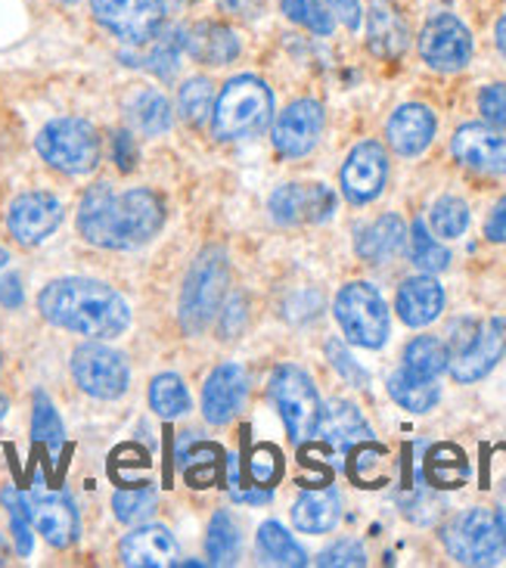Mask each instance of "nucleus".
<instances>
[{
    "label": "nucleus",
    "instance_id": "nucleus-20",
    "mask_svg": "<svg viewBox=\"0 0 506 568\" xmlns=\"http://www.w3.org/2000/svg\"><path fill=\"white\" fill-rule=\"evenodd\" d=\"M124 566L165 568L178 566V540L162 525H140L119 547Z\"/></svg>",
    "mask_w": 506,
    "mask_h": 568
},
{
    "label": "nucleus",
    "instance_id": "nucleus-54",
    "mask_svg": "<svg viewBox=\"0 0 506 568\" xmlns=\"http://www.w3.org/2000/svg\"><path fill=\"white\" fill-rule=\"evenodd\" d=\"M7 410H10V400H7V398H3V395H0V419L7 416Z\"/></svg>",
    "mask_w": 506,
    "mask_h": 568
},
{
    "label": "nucleus",
    "instance_id": "nucleus-21",
    "mask_svg": "<svg viewBox=\"0 0 506 568\" xmlns=\"http://www.w3.org/2000/svg\"><path fill=\"white\" fill-rule=\"evenodd\" d=\"M411 44V29L395 0H370L367 47L383 60H398Z\"/></svg>",
    "mask_w": 506,
    "mask_h": 568
},
{
    "label": "nucleus",
    "instance_id": "nucleus-35",
    "mask_svg": "<svg viewBox=\"0 0 506 568\" xmlns=\"http://www.w3.org/2000/svg\"><path fill=\"white\" fill-rule=\"evenodd\" d=\"M447 361H451V354H447L445 342L435 336H419L404 348V369L426 376V379H438L447 369Z\"/></svg>",
    "mask_w": 506,
    "mask_h": 568
},
{
    "label": "nucleus",
    "instance_id": "nucleus-32",
    "mask_svg": "<svg viewBox=\"0 0 506 568\" xmlns=\"http://www.w3.org/2000/svg\"><path fill=\"white\" fill-rule=\"evenodd\" d=\"M205 550H209L212 566H236L240 562L243 538H240V525L233 523L231 513H215V519L209 523Z\"/></svg>",
    "mask_w": 506,
    "mask_h": 568
},
{
    "label": "nucleus",
    "instance_id": "nucleus-51",
    "mask_svg": "<svg viewBox=\"0 0 506 568\" xmlns=\"http://www.w3.org/2000/svg\"><path fill=\"white\" fill-rule=\"evenodd\" d=\"M0 305L3 307H19L22 305V286H19V277H0Z\"/></svg>",
    "mask_w": 506,
    "mask_h": 568
},
{
    "label": "nucleus",
    "instance_id": "nucleus-38",
    "mask_svg": "<svg viewBox=\"0 0 506 568\" xmlns=\"http://www.w3.org/2000/svg\"><path fill=\"white\" fill-rule=\"evenodd\" d=\"M411 258L419 271L426 274H438L451 264V252H447L435 236L429 233V227L423 221H414V231H411Z\"/></svg>",
    "mask_w": 506,
    "mask_h": 568
},
{
    "label": "nucleus",
    "instance_id": "nucleus-25",
    "mask_svg": "<svg viewBox=\"0 0 506 568\" xmlns=\"http://www.w3.org/2000/svg\"><path fill=\"white\" fill-rule=\"evenodd\" d=\"M445 307V290L438 286V280L432 277H411L398 290V317L407 326H426Z\"/></svg>",
    "mask_w": 506,
    "mask_h": 568
},
{
    "label": "nucleus",
    "instance_id": "nucleus-16",
    "mask_svg": "<svg viewBox=\"0 0 506 568\" xmlns=\"http://www.w3.org/2000/svg\"><path fill=\"white\" fill-rule=\"evenodd\" d=\"M62 224V202L50 193H22L7 212V227L22 246H38Z\"/></svg>",
    "mask_w": 506,
    "mask_h": 568
},
{
    "label": "nucleus",
    "instance_id": "nucleus-2",
    "mask_svg": "<svg viewBox=\"0 0 506 568\" xmlns=\"http://www.w3.org/2000/svg\"><path fill=\"white\" fill-rule=\"evenodd\" d=\"M38 311L60 329L91 338L122 336L131 323V307L119 292L88 277H62L47 283L38 295Z\"/></svg>",
    "mask_w": 506,
    "mask_h": 568
},
{
    "label": "nucleus",
    "instance_id": "nucleus-39",
    "mask_svg": "<svg viewBox=\"0 0 506 568\" xmlns=\"http://www.w3.org/2000/svg\"><path fill=\"white\" fill-rule=\"evenodd\" d=\"M155 504H159V497H155V491L146 481L140 488H122V491H115V497H112L115 519L124 525H138L143 519H150L155 513Z\"/></svg>",
    "mask_w": 506,
    "mask_h": 568
},
{
    "label": "nucleus",
    "instance_id": "nucleus-57",
    "mask_svg": "<svg viewBox=\"0 0 506 568\" xmlns=\"http://www.w3.org/2000/svg\"><path fill=\"white\" fill-rule=\"evenodd\" d=\"M60 3H78V0H60Z\"/></svg>",
    "mask_w": 506,
    "mask_h": 568
},
{
    "label": "nucleus",
    "instance_id": "nucleus-46",
    "mask_svg": "<svg viewBox=\"0 0 506 568\" xmlns=\"http://www.w3.org/2000/svg\"><path fill=\"white\" fill-rule=\"evenodd\" d=\"M478 109L494 128L506 131V84H488L485 91L478 93Z\"/></svg>",
    "mask_w": 506,
    "mask_h": 568
},
{
    "label": "nucleus",
    "instance_id": "nucleus-29",
    "mask_svg": "<svg viewBox=\"0 0 506 568\" xmlns=\"http://www.w3.org/2000/svg\"><path fill=\"white\" fill-rule=\"evenodd\" d=\"M221 447L217 445H193L190 450L181 447L178 450V460H181V469H184V478L193 485V488H212L224 476V460H221Z\"/></svg>",
    "mask_w": 506,
    "mask_h": 568
},
{
    "label": "nucleus",
    "instance_id": "nucleus-53",
    "mask_svg": "<svg viewBox=\"0 0 506 568\" xmlns=\"http://www.w3.org/2000/svg\"><path fill=\"white\" fill-rule=\"evenodd\" d=\"M494 44L500 50V57L506 60V16L497 22V29H494Z\"/></svg>",
    "mask_w": 506,
    "mask_h": 568
},
{
    "label": "nucleus",
    "instance_id": "nucleus-41",
    "mask_svg": "<svg viewBox=\"0 0 506 568\" xmlns=\"http://www.w3.org/2000/svg\"><path fill=\"white\" fill-rule=\"evenodd\" d=\"M429 224L432 231L438 233L442 240H457L469 227V209L457 196H442V200L432 205Z\"/></svg>",
    "mask_w": 506,
    "mask_h": 568
},
{
    "label": "nucleus",
    "instance_id": "nucleus-37",
    "mask_svg": "<svg viewBox=\"0 0 506 568\" xmlns=\"http://www.w3.org/2000/svg\"><path fill=\"white\" fill-rule=\"evenodd\" d=\"M31 438L38 445H44L50 454H57L65 438L62 419L53 407V400L47 398L44 392H34V410H31Z\"/></svg>",
    "mask_w": 506,
    "mask_h": 568
},
{
    "label": "nucleus",
    "instance_id": "nucleus-17",
    "mask_svg": "<svg viewBox=\"0 0 506 568\" xmlns=\"http://www.w3.org/2000/svg\"><path fill=\"white\" fill-rule=\"evenodd\" d=\"M31 528L53 547H69L78 538V513L62 494H22Z\"/></svg>",
    "mask_w": 506,
    "mask_h": 568
},
{
    "label": "nucleus",
    "instance_id": "nucleus-40",
    "mask_svg": "<svg viewBox=\"0 0 506 568\" xmlns=\"http://www.w3.org/2000/svg\"><path fill=\"white\" fill-rule=\"evenodd\" d=\"M212 106H215V88H212L209 78H190V81H184V88L178 93V109H181L184 122L202 124L212 115Z\"/></svg>",
    "mask_w": 506,
    "mask_h": 568
},
{
    "label": "nucleus",
    "instance_id": "nucleus-43",
    "mask_svg": "<svg viewBox=\"0 0 506 568\" xmlns=\"http://www.w3.org/2000/svg\"><path fill=\"white\" fill-rule=\"evenodd\" d=\"M249 481L255 488H274L280 476H283V457L274 445H259L246 460Z\"/></svg>",
    "mask_w": 506,
    "mask_h": 568
},
{
    "label": "nucleus",
    "instance_id": "nucleus-4",
    "mask_svg": "<svg viewBox=\"0 0 506 568\" xmlns=\"http://www.w3.org/2000/svg\"><path fill=\"white\" fill-rule=\"evenodd\" d=\"M442 540L461 566H497L506 556V523L497 509L473 507L447 523Z\"/></svg>",
    "mask_w": 506,
    "mask_h": 568
},
{
    "label": "nucleus",
    "instance_id": "nucleus-49",
    "mask_svg": "<svg viewBox=\"0 0 506 568\" xmlns=\"http://www.w3.org/2000/svg\"><path fill=\"white\" fill-rule=\"evenodd\" d=\"M330 13L338 16L348 29H357L361 26V0H326Z\"/></svg>",
    "mask_w": 506,
    "mask_h": 568
},
{
    "label": "nucleus",
    "instance_id": "nucleus-3",
    "mask_svg": "<svg viewBox=\"0 0 506 568\" xmlns=\"http://www.w3.org/2000/svg\"><path fill=\"white\" fill-rule=\"evenodd\" d=\"M271 115L274 93L261 78H231L212 106V134L217 140H249L271 124Z\"/></svg>",
    "mask_w": 506,
    "mask_h": 568
},
{
    "label": "nucleus",
    "instance_id": "nucleus-22",
    "mask_svg": "<svg viewBox=\"0 0 506 568\" xmlns=\"http://www.w3.org/2000/svg\"><path fill=\"white\" fill-rule=\"evenodd\" d=\"M317 435H323V442L330 447H336L342 454H348L352 447L364 445L373 438L367 419L361 416V410L354 407L352 400H330L326 407H321V423H317Z\"/></svg>",
    "mask_w": 506,
    "mask_h": 568
},
{
    "label": "nucleus",
    "instance_id": "nucleus-48",
    "mask_svg": "<svg viewBox=\"0 0 506 568\" xmlns=\"http://www.w3.org/2000/svg\"><path fill=\"white\" fill-rule=\"evenodd\" d=\"M112 155H115V162H119L122 171H131L138 165V143H134V138L128 131H119L112 138Z\"/></svg>",
    "mask_w": 506,
    "mask_h": 568
},
{
    "label": "nucleus",
    "instance_id": "nucleus-9",
    "mask_svg": "<svg viewBox=\"0 0 506 568\" xmlns=\"http://www.w3.org/2000/svg\"><path fill=\"white\" fill-rule=\"evenodd\" d=\"M72 376L84 395L100 400L122 398L131 383V369L122 354L100 342H88L72 354Z\"/></svg>",
    "mask_w": 506,
    "mask_h": 568
},
{
    "label": "nucleus",
    "instance_id": "nucleus-14",
    "mask_svg": "<svg viewBox=\"0 0 506 568\" xmlns=\"http://www.w3.org/2000/svg\"><path fill=\"white\" fill-rule=\"evenodd\" d=\"M336 196L323 184H286L271 196V215L276 224L298 227V224H321L333 215Z\"/></svg>",
    "mask_w": 506,
    "mask_h": 568
},
{
    "label": "nucleus",
    "instance_id": "nucleus-8",
    "mask_svg": "<svg viewBox=\"0 0 506 568\" xmlns=\"http://www.w3.org/2000/svg\"><path fill=\"white\" fill-rule=\"evenodd\" d=\"M336 321L345 338L361 348H383L388 338V307L370 283H348L336 295Z\"/></svg>",
    "mask_w": 506,
    "mask_h": 568
},
{
    "label": "nucleus",
    "instance_id": "nucleus-42",
    "mask_svg": "<svg viewBox=\"0 0 506 568\" xmlns=\"http://www.w3.org/2000/svg\"><path fill=\"white\" fill-rule=\"evenodd\" d=\"M280 10L290 22L314 31V34H333V26H336L333 13L323 7L321 0H280Z\"/></svg>",
    "mask_w": 506,
    "mask_h": 568
},
{
    "label": "nucleus",
    "instance_id": "nucleus-31",
    "mask_svg": "<svg viewBox=\"0 0 506 568\" xmlns=\"http://www.w3.org/2000/svg\"><path fill=\"white\" fill-rule=\"evenodd\" d=\"M128 112H131V124L146 138H159L171 128V103L162 91H140Z\"/></svg>",
    "mask_w": 506,
    "mask_h": 568
},
{
    "label": "nucleus",
    "instance_id": "nucleus-36",
    "mask_svg": "<svg viewBox=\"0 0 506 568\" xmlns=\"http://www.w3.org/2000/svg\"><path fill=\"white\" fill-rule=\"evenodd\" d=\"M150 407L162 419H178L190 410V392L181 376L174 373H162L155 376L153 385H150Z\"/></svg>",
    "mask_w": 506,
    "mask_h": 568
},
{
    "label": "nucleus",
    "instance_id": "nucleus-15",
    "mask_svg": "<svg viewBox=\"0 0 506 568\" xmlns=\"http://www.w3.org/2000/svg\"><path fill=\"white\" fill-rule=\"evenodd\" d=\"M323 134V106L317 100H295L274 122V146L280 155H307Z\"/></svg>",
    "mask_w": 506,
    "mask_h": 568
},
{
    "label": "nucleus",
    "instance_id": "nucleus-27",
    "mask_svg": "<svg viewBox=\"0 0 506 568\" xmlns=\"http://www.w3.org/2000/svg\"><path fill=\"white\" fill-rule=\"evenodd\" d=\"M404 236H407V231H404V221L398 215L376 217L373 224L357 233V255L370 264L388 262L404 248Z\"/></svg>",
    "mask_w": 506,
    "mask_h": 568
},
{
    "label": "nucleus",
    "instance_id": "nucleus-18",
    "mask_svg": "<svg viewBox=\"0 0 506 568\" xmlns=\"http://www.w3.org/2000/svg\"><path fill=\"white\" fill-rule=\"evenodd\" d=\"M249 379L246 369L240 364H221L212 369V376L205 379L202 388V414L212 426H224L233 416L240 414L243 400H246Z\"/></svg>",
    "mask_w": 506,
    "mask_h": 568
},
{
    "label": "nucleus",
    "instance_id": "nucleus-6",
    "mask_svg": "<svg viewBox=\"0 0 506 568\" xmlns=\"http://www.w3.org/2000/svg\"><path fill=\"white\" fill-rule=\"evenodd\" d=\"M227 292V255L221 248H205L186 274L181 295V326L186 333H202L215 321Z\"/></svg>",
    "mask_w": 506,
    "mask_h": 568
},
{
    "label": "nucleus",
    "instance_id": "nucleus-55",
    "mask_svg": "<svg viewBox=\"0 0 506 568\" xmlns=\"http://www.w3.org/2000/svg\"><path fill=\"white\" fill-rule=\"evenodd\" d=\"M7 262H10V255H7V248L0 246V271H3V267H7Z\"/></svg>",
    "mask_w": 506,
    "mask_h": 568
},
{
    "label": "nucleus",
    "instance_id": "nucleus-13",
    "mask_svg": "<svg viewBox=\"0 0 506 568\" xmlns=\"http://www.w3.org/2000/svg\"><path fill=\"white\" fill-rule=\"evenodd\" d=\"M385 181H388V155H385L383 146L376 140L357 143L352 155L345 159V165H342V193H345V200L354 202V205L373 202L383 193Z\"/></svg>",
    "mask_w": 506,
    "mask_h": 568
},
{
    "label": "nucleus",
    "instance_id": "nucleus-19",
    "mask_svg": "<svg viewBox=\"0 0 506 568\" xmlns=\"http://www.w3.org/2000/svg\"><path fill=\"white\" fill-rule=\"evenodd\" d=\"M451 150L457 162L478 174H506V138L488 124H463L454 134Z\"/></svg>",
    "mask_w": 506,
    "mask_h": 568
},
{
    "label": "nucleus",
    "instance_id": "nucleus-26",
    "mask_svg": "<svg viewBox=\"0 0 506 568\" xmlns=\"http://www.w3.org/2000/svg\"><path fill=\"white\" fill-rule=\"evenodd\" d=\"M338 519H342V500L333 488L305 491L292 507V523L305 535H326L336 528Z\"/></svg>",
    "mask_w": 506,
    "mask_h": 568
},
{
    "label": "nucleus",
    "instance_id": "nucleus-30",
    "mask_svg": "<svg viewBox=\"0 0 506 568\" xmlns=\"http://www.w3.org/2000/svg\"><path fill=\"white\" fill-rule=\"evenodd\" d=\"M259 554L261 562L267 566H286V568H302L307 566L305 550L292 540V535L276 523H264L259 528Z\"/></svg>",
    "mask_w": 506,
    "mask_h": 568
},
{
    "label": "nucleus",
    "instance_id": "nucleus-44",
    "mask_svg": "<svg viewBox=\"0 0 506 568\" xmlns=\"http://www.w3.org/2000/svg\"><path fill=\"white\" fill-rule=\"evenodd\" d=\"M326 357H330V364L336 367V373L345 379V383L354 385V388H367L370 383L367 369L354 364V357L345 352V345H342L338 338H330V342H326Z\"/></svg>",
    "mask_w": 506,
    "mask_h": 568
},
{
    "label": "nucleus",
    "instance_id": "nucleus-1",
    "mask_svg": "<svg viewBox=\"0 0 506 568\" xmlns=\"http://www.w3.org/2000/svg\"><path fill=\"white\" fill-rule=\"evenodd\" d=\"M165 224V202L153 190L134 186L115 193L109 184H97L78 205V231L100 248H140Z\"/></svg>",
    "mask_w": 506,
    "mask_h": 568
},
{
    "label": "nucleus",
    "instance_id": "nucleus-23",
    "mask_svg": "<svg viewBox=\"0 0 506 568\" xmlns=\"http://www.w3.org/2000/svg\"><path fill=\"white\" fill-rule=\"evenodd\" d=\"M388 143L401 155H419L435 138V115L423 103H407L388 119Z\"/></svg>",
    "mask_w": 506,
    "mask_h": 568
},
{
    "label": "nucleus",
    "instance_id": "nucleus-45",
    "mask_svg": "<svg viewBox=\"0 0 506 568\" xmlns=\"http://www.w3.org/2000/svg\"><path fill=\"white\" fill-rule=\"evenodd\" d=\"M317 566L333 568V566H367V554L357 540H338L330 550H323L317 556Z\"/></svg>",
    "mask_w": 506,
    "mask_h": 568
},
{
    "label": "nucleus",
    "instance_id": "nucleus-47",
    "mask_svg": "<svg viewBox=\"0 0 506 568\" xmlns=\"http://www.w3.org/2000/svg\"><path fill=\"white\" fill-rule=\"evenodd\" d=\"M217 321H221V333L224 338H233L243 326H246V298L243 295H233L224 311H217Z\"/></svg>",
    "mask_w": 506,
    "mask_h": 568
},
{
    "label": "nucleus",
    "instance_id": "nucleus-7",
    "mask_svg": "<svg viewBox=\"0 0 506 568\" xmlns=\"http://www.w3.org/2000/svg\"><path fill=\"white\" fill-rule=\"evenodd\" d=\"M271 400L276 404L280 419L290 429V438L295 445H305L317 435L323 404L305 369L292 367V364L276 367L271 376Z\"/></svg>",
    "mask_w": 506,
    "mask_h": 568
},
{
    "label": "nucleus",
    "instance_id": "nucleus-24",
    "mask_svg": "<svg viewBox=\"0 0 506 568\" xmlns=\"http://www.w3.org/2000/svg\"><path fill=\"white\" fill-rule=\"evenodd\" d=\"M240 38L236 31L221 22H196L193 29H184V53L205 65H227L240 57Z\"/></svg>",
    "mask_w": 506,
    "mask_h": 568
},
{
    "label": "nucleus",
    "instance_id": "nucleus-5",
    "mask_svg": "<svg viewBox=\"0 0 506 568\" xmlns=\"http://www.w3.org/2000/svg\"><path fill=\"white\" fill-rule=\"evenodd\" d=\"M38 153L50 169L62 174H91L100 165V138L97 128L84 119H53L34 140Z\"/></svg>",
    "mask_w": 506,
    "mask_h": 568
},
{
    "label": "nucleus",
    "instance_id": "nucleus-11",
    "mask_svg": "<svg viewBox=\"0 0 506 568\" xmlns=\"http://www.w3.org/2000/svg\"><path fill=\"white\" fill-rule=\"evenodd\" d=\"M473 31L454 13H438L419 34V57L435 72H461L473 60Z\"/></svg>",
    "mask_w": 506,
    "mask_h": 568
},
{
    "label": "nucleus",
    "instance_id": "nucleus-34",
    "mask_svg": "<svg viewBox=\"0 0 506 568\" xmlns=\"http://www.w3.org/2000/svg\"><path fill=\"white\" fill-rule=\"evenodd\" d=\"M469 476V463L461 447L438 445L432 447L429 460H426V478L435 488H461Z\"/></svg>",
    "mask_w": 506,
    "mask_h": 568
},
{
    "label": "nucleus",
    "instance_id": "nucleus-50",
    "mask_svg": "<svg viewBox=\"0 0 506 568\" xmlns=\"http://www.w3.org/2000/svg\"><path fill=\"white\" fill-rule=\"evenodd\" d=\"M485 236L492 243H506V196L494 205V212L485 221Z\"/></svg>",
    "mask_w": 506,
    "mask_h": 568
},
{
    "label": "nucleus",
    "instance_id": "nucleus-10",
    "mask_svg": "<svg viewBox=\"0 0 506 568\" xmlns=\"http://www.w3.org/2000/svg\"><path fill=\"white\" fill-rule=\"evenodd\" d=\"M91 10L93 19L124 44H146L165 26L159 0H91Z\"/></svg>",
    "mask_w": 506,
    "mask_h": 568
},
{
    "label": "nucleus",
    "instance_id": "nucleus-28",
    "mask_svg": "<svg viewBox=\"0 0 506 568\" xmlns=\"http://www.w3.org/2000/svg\"><path fill=\"white\" fill-rule=\"evenodd\" d=\"M388 395L398 400L404 410H411V414H429L432 407L438 404V398H442L435 379L416 376L411 369H398V373L388 376Z\"/></svg>",
    "mask_w": 506,
    "mask_h": 568
},
{
    "label": "nucleus",
    "instance_id": "nucleus-12",
    "mask_svg": "<svg viewBox=\"0 0 506 568\" xmlns=\"http://www.w3.org/2000/svg\"><path fill=\"white\" fill-rule=\"evenodd\" d=\"M506 352V321L492 317L482 326H476V333L466 338L461 352H454L451 357V376L457 383H476L482 376H488L497 361Z\"/></svg>",
    "mask_w": 506,
    "mask_h": 568
},
{
    "label": "nucleus",
    "instance_id": "nucleus-56",
    "mask_svg": "<svg viewBox=\"0 0 506 568\" xmlns=\"http://www.w3.org/2000/svg\"><path fill=\"white\" fill-rule=\"evenodd\" d=\"M0 562H7V547H3V538H0Z\"/></svg>",
    "mask_w": 506,
    "mask_h": 568
},
{
    "label": "nucleus",
    "instance_id": "nucleus-52",
    "mask_svg": "<svg viewBox=\"0 0 506 568\" xmlns=\"http://www.w3.org/2000/svg\"><path fill=\"white\" fill-rule=\"evenodd\" d=\"M224 3V10L233 16H252L259 10V0H221Z\"/></svg>",
    "mask_w": 506,
    "mask_h": 568
},
{
    "label": "nucleus",
    "instance_id": "nucleus-33",
    "mask_svg": "<svg viewBox=\"0 0 506 568\" xmlns=\"http://www.w3.org/2000/svg\"><path fill=\"white\" fill-rule=\"evenodd\" d=\"M150 50L146 57L134 65H146L150 72H155L159 78H174L178 65H181V53H184V29H165L155 34L153 41H146Z\"/></svg>",
    "mask_w": 506,
    "mask_h": 568
}]
</instances>
